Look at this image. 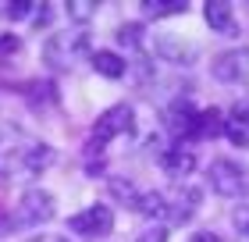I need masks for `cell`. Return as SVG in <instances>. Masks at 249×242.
<instances>
[{"label": "cell", "mask_w": 249, "mask_h": 242, "mask_svg": "<svg viewBox=\"0 0 249 242\" xmlns=\"http://www.w3.org/2000/svg\"><path fill=\"white\" fill-rule=\"evenodd\" d=\"M203 18H207V25H210L213 32H221V36H235V32H239L228 0H207V7H203Z\"/></svg>", "instance_id": "8fae6325"}, {"label": "cell", "mask_w": 249, "mask_h": 242, "mask_svg": "<svg viewBox=\"0 0 249 242\" xmlns=\"http://www.w3.org/2000/svg\"><path fill=\"white\" fill-rule=\"evenodd\" d=\"M189 242H224V239H221V235H213V232H196Z\"/></svg>", "instance_id": "d4e9b609"}, {"label": "cell", "mask_w": 249, "mask_h": 242, "mask_svg": "<svg viewBox=\"0 0 249 242\" xmlns=\"http://www.w3.org/2000/svg\"><path fill=\"white\" fill-rule=\"evenodd\" d=\"M29 242H68V239H61V235H32Z\"/></svg>", "instance_id": "484cf974"}, {"label": "cell", "mask_w": 249, "mask_h": 242, "mask_svg": "<svg viewBox=\"0 0 249 242\" xmlns=\"http://www.w3.org/2000/svg\"><path fill=\"white\" fill-rule=\"evenodd\" d=\"M153 47H157V54H160V57H167V61H175V64H192V54H196V47L178 43V39H171V36L157 39Z\"/></svg>", "instance_id": "5bb4252c"}, {"label": "cell", "mask_w": 249, "mask_h": 242, "mask_svg": "<svg viewBox=\"0 0 249 242\" xmlns=\"http://www.w3.org/2000/svg\"><path fill=\"white\" fill-rule=\"evenodd\" d=\"M50 160H53V149H50V146H43V143H25V146L15 149V157L7 160V178H32V175H39Z\"/></svg>", "instance_id": "8992f818"}, {"label": "cell", "mask_w": 249, "mask_h": 242, "mask_svg": "<svg viewBox=\"0 0 249 242\" xmlns=\"http://www.w3.org/2000/svg\"><path fill=\"white\" fill-rule=\"evenodd\" d=\"M164 125H167V132L175 135V143L199 139V107H192L189 100H175V103H167V111H164Z\"/></svg>", "instance_id": "5b68a950"}, {"label": "cell", "mask_w": 249, "mask_h": 242, "mask_svg": "<svg viewBox=\"0 0 249 242\" xmlns=\"http://www.w3.org/2000/svg\"><path fill=\"white\" fill-rule=\"evenodd\" d=\"M132 121H135V111L128 107V103H114L110 111H104V114L96 118L93 132H89V149H96V153H100L110 139L132 132Z\"/></svg>", "instance_id": "7a4b0ae2"}, {"label": "cell", "mask_w": 249, "mask_h": 242, "mask_svg": "<svg viewBox=\"0 0 249 242\" xmlns=\"http://www.w3.org/2000/svg\"><path fill=\"white\" fill-rule=\"evenodd\" d=\"M53 217V196L43 189H29L11 210V224L15 228H39Z\"/></svg>", "instance_id": "277c9868"}, {"label": "cell", "mask_w": 249, "mask_h": 242, "mask_svg": "<svg viewBox=\"0 0 249 242\" xmlns=\"http://www.w3.org/2000/svg\"><path fill=\"white\" fill-rule=\"evenodd\" d=\"M110 192H114L124 206H132V210H135V203H139V189H135L128 178H114V182H110Z\"/></svg>", "instance_id": "ac0fdd59"}, {"label": "cell", "mask_w": 249, "mask_h": 242, "mask_svg": "<svg viewBox=\"0 0 249 242\" xmlns=\"http://www.w3.org/2000/svg\"><path fill=\"white\" fill-rule=\"evenodd\" d=\"M224 135H228L231 146L249 149V103H235V107L224 114Z\"/></svg>", "instance_id": "30bf717a"}, {"label": "cell", "mask_w": 249, "mask_h": 242, "mask_svg": "<svg viewBox=\"0 0 249 242\" xmlns=\"http://www.w3.org/2000/svg\"><path fill=\"white\" fill-rule=\"evenodd\" d=\"M7 232H15V224H11V210L0 206V235H7Z\"/></svg>", "instance_id": "cb8c5ba5"}, {"label": "cell", "mask_w": 249, "mask_h": 242, "mask_svg": "<svg viewBox=\"0 0 249 242\" xmlns=\"http://www.w3.org/2000/svg\"><path fill=\"white\" fill-rule=\"evenodd\" d=\"M210 75L224 86H239L249 78V47H239V50H224L213 57L210 64Z\"/></svg>", "instance_id": "52a82bcc"}, {"label": "cell", "mask_w": 249, "mask_h": 242, "mask_svg": "<svg viewBox=\"0 0 249 242\" xmlns=\"http://www.w3.org/2000/svg\"><path fill=\"white\" fill-rule=\"evenodd\" d=\"M207 178H210V189L224 200H246L249 196V168L239 160H228V157L210 160Z\"/></svg>", "instance_id": "6da1fadb"}, {"label": "cell", "mask_w": 249, "mask_h": 242, "mask_svg": "<svg viewBox=\"0 0 249 242\" xmlns=\"http://www.w3.org/2000/svg\"><path fill=\"white\" fill-rule=\"evenodd\" d=\"M118 43L139 54V50H142V43H146V29H142V25H135V21H128V25H121V29H118Z\"/></svg>", "instance_id": "e0dca14e"}, {"label": "cell", "mask_w": 249, "mask_h": 242, "mask_svg": "<svg viewBox=\"0 0 249 242\" xmlns=\"http://www.w3.org/2000/svg\"><path fill=\"white\" fill-rule=\"evenodd\" d=\"M89 64H93L100 75H107V78H121L124 68H128V61L118 57L114 50H96V54H89Z\"/></svg>", "instance_id": "4fadbf2b"}, {"label": "cell", "mask_w": 249, "mask_h": 242, "mask_svg": "<svg viewBox=\"0 0 249 242\" xmlns=\"http://www.w3.org/2000/svg\"><path fill=\"white\" fill-rule=\"evenodd\" d=\"M235 228L249 239V206H239V210H235Z\"/></svg>", "instance_id": "44dd1931"}, {"label": "cell", "mask_w": 249, "mask_h": 242, "mask_svg": "<svg viewBox=\"0 0 249 242\" xmlns=\"http://www.w3.org/2000/svg\"><path fill=\"white\" fill-rule=\"evenodd\" d=\"M89 50V32L86 29H64V32H57L50 43H47V64L50 68H71L75 64V57H82Z\"/></svg>", "instance_id": "3957f363"}, {"label": "cell", "mask_w": 249, "mask_h": 242, "mask_svg": "<svg viewBox=\"0 0 249 242\" xmlns=\"http://www.w3.org/2000/svg\"><path fill=\"white\" fill-rule=\"evenodd\" d=\"M96 11V4H68V15L71 18H89Z\"/></svg>", "instance_id": "7402d4cb"}, {"label": "cell", "mask_w": 249, "mask_h": 242, "mask_svg": "<svg viewBox=\"0 0 249 242\" xmlns=\"http://www.w3.org/2000/svg\"><path fill=\"white\" fill-rule=\"evenodd\" d=\"M157 160H160V168H164L171 178H189L192 171H196V153H192L185 143H171V146H164L160 153H157Z\"/></svg>", "instance_id": "9c48e42d"}, {"label": "cell", "mask_w": 249, "mask_h": 242, "mask_svg": "<svg viewBox=\"0 0 249 242\" xmlns=\"http://www.w3.org/2000/svg\"><path fill=\"white\" fill-rule=\"evenodd\" d=\"M25 15H36L32 4H11V7H7V18H25Z\"/></svg>", "instance_id": "603a6c76"}, {"label": "cell", "mask_w": 249, "mask_h": 242, "mask_svg": "<svg viewBox=\"0 0 249 242\" xmlns=\"http://www.w3.org/2000/svg\"><path fill=\"white\" fill-rule=\"evenodd\" d=\"M185 0H142V15L146 18H171V15H185Z\"/></svg>", "instance_id": "9a60e30c"}, {"label": "cell", "mask_w": 249, "mask_h": 242, "mask_svg": "<svg viewBox=\"0 0 249 242\" xmlns=\"http://www.w3.org/2000/svg\"><path fill=\"white\" fill-rule=\"evenodd\" d=\"M68 228H75L78 235H89V239H104L114 228V214H110V206L93 203L86 210H78L75 217H68Z\"/></svg>", "instance_id": "ba28073f"}, {"label": "cell", "mask_w": 249, "mask_h": 242, "mask_svg": "<svg viewBox=\"0 0 249 242\" xmlns=\"http://www.w3.org/2000/svg\"><path fill=\"white\" fill-rule=\"evenodd\" d=\"M139 242H167V228H164V224H150V228L139 235Z\"/></svg>", "instance_id": "d6986e66"}, {"label": "cell", "mask_w": 249, "mask_h": 242, "mask_svg": "<svg viewBox=\"0 0 249 242\" xmlns=\"http://www.w3.org/2000/svg\"><path fill=\"white\" fill-rule=\"evenodd\" d=\"M213 135H224V114L217 107L199 111V139H213Z\"/></svg>", "instance_id": "2e32d148"}, {"label": "cell", "mask_w": 249, "mask_h": 242, "mask_svg": "<svg viewBox=\"0 0 249 242\" xmlns=\"http://www.w3.org/2000/svg\"><path fill=\"white\" fill-rule=\"evenodd\" d=\"M18 50H21V39L18 36H11V32H7V36H0V57H11Z\"/></svg>", "instance_id": "ffe728a7"}, {"label": "cell", "mask_w": 249, "mask_h": 242, "mask_svg": "<svg viewBox=\"0 0 249 242\" xmlns=\"http://www.w3.org/2000/svg\"><path fill=\"white\" fill-rule=\"evenodd\" d=\"M167 196V214L171 221H189L199 206V192L196 189H175V192H164Z\"/></svg>", "instance_id": "7c38bea8"}]
</instances>
